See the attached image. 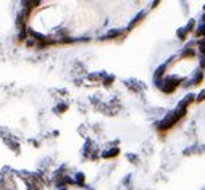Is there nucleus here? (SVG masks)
Returning a JSON list of instances; mask_svg holds the SVG:
<instances>
[{
  "instance_id": "f257e3e1",
  "label": "nucleus",
  "mask_w": 205,
  "mask_h": 190,
  "mask_svg": "<svg viewBox=\"0 0 205 190\" xmlns=\"http://www.w3.org/2000/svg\"><path fill=\"white\" fill-rule=\"evenodd\" d=\"M184 114H186V110H179L178 108L176 111H173V113H170L168 116H166L160 124H158V129H160V131H168V129L173 127L181 118H184Z\"/></svg>"
},
{
  "instance_id": "f03ea898",
  "label": "nucleus",
  "mask_w": 205,
  "mask_h": 190,
  "mask_svg": "<svg viewBox=\"0 0 205 190\" xmlns=\"http://www.w3.org/2000/svg\"><path fill=\"white\" fill-rule=\"evenodd\" d=\"M194 101H197L195 95L189 94V95H186V97H184V100H181V101H179V106H178V108H179V110H186L189 105H192Z\"/></svg>"
},
{
  "instance_id": "7ed1b4c3",
  "label": "nucleus",
  "mask_w": 205,
  "mask_h": 190,
  "mask_svg": "<svg viewBox=\"0 0 205 190\" xmlns=\"http://www.w3.org/2000/svg\"><path fill=\"white\" fill-rule=\"evenodd\" d=\"M203 81V73H202V69H199L197 74H194V77H192V81L189 82L187 86H199L200 82Z\"/></svg>"
},
{
  "instance_id": "20e7f679",
  "label": "nucleus",
  "mask_w": 205,
  "mask_h": 190,
  "mask_svg": "<svg viewBox=\"0 0 205 190\" xmlns=\"http://www.w3.org/2000/svg\"><path fill=\"white\" fill-rule=\"evenodd\" d=\"M165 69H166V64H162V66L157 69V73H155V79H160L163 74H165Z\"/></svg>"
},
{
  "instance_id": "39448f33",
  "label": "nucleus",
  "mask_w": 205,
  "mask_h": 190,
  "mask_svg": "<svg viewBox=\"0 0 205 190\" xmlns=\"http://www.w3.org/2000/svg\"><path fill=\"white\" fill-rule=\"evenodd\" d=\"M118 153H120V150H118V148H115V150H111V151H107V153H104V156H105V158H111V156H116Z\"/></svg>"
},
{
  "instance_id": "423d86ee",
  "label": "nucleus",
  "mask_w": 205,
  "mask_h": 190,
  "mask_svg": "<svg viewBox=\"0 0 205 190\" xmlns=\"http://www.w3.org/2000/svg\"><path fill=\"white\" fill-rule=\"evenodd\" d=\"M195 36H199V37H200V36H205V24L199 27L197 32H195Z\"/></svg>"
},
{
  "instance_id": "0eeeda50",
  "label": "nucleus",
  "mask_w": 205,
  "mask_h": 190,
  "mask_svg": "<svg viewBox=\"0 0 205 190\" xmlns=\"http://www.w3.org/2000/svg\"><path fill=\"white\" fill-rule=\"evenodd\" d=\"M205 100V89L202 90V92H200V94L197 95V101H199V103H200V101H203Z\"/></svg>"
},
{
  "instance_id": "6e6552de",
  "label": "nucleus",
  "mask_w": 205,
  "mask_h": 190,
  "mask_svg": "<svg viewBox=\"0 0 205 190\" xmlns=\"http://www.w3.org/2000/svg\"><path fill=\"white\" fill-rule=\"evenodd\" d=\"M184 57H194V50L187 48V50H186V52L183 53V58H184Z\"/></svg>"
},
{
  "instance_id": "1a4fd4ad",
  "label": "nucleus",
  "mask_w": 205,
  "mask_h": 190,
  "mask_svg": "<svg viewBox=\"0 0 205 190\" xmlns=\"http://www.w3.org/2000/svg\"><path fill=\"white\" fill-rule=\"evenodd\" d=\"M200 69H202V71L205 69V57H202V58H200Z\"/></svg>"
},
{
  "instance_id": "9d476101",
  "label": "nucleus",
  "mask_w": 205,
  "mask_h": 190,
  "mask_svg": "<svg viewBox=\"0 0 205 190\" xmlns=\"http://www.w3.org/2000/svg\"><path fill=\"white\" fill-rule=\"evenodd\" d=\"M202 20H203V24H205V15H203V16H202Z\"/></svg>"
}]
</instances>
